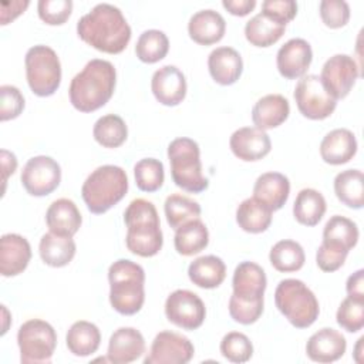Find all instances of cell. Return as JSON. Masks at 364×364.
Masks as SVG:
<instances>
[{
	"mask_svg": "<svg viewBox=\"0 0 364 364\" xmlns=\"http://www.w3.org/2000/svg\"><path fill=\"white\" fill-rule=\"evenodd\" d=\"M109 303L124 316L138 313L145 301V272L128 259H118L108 269Z\"/></svg>",
	"mask_w": 364,
	"mask_h": 364,
	"instance_id": "obj_5",
	"label": "cell"
},
{
	"mask_svg": "<svg viewBox=\"0 0 364 364\" xmlns=\"http://www.w3.org/2000/svg\"><path fill=\"white\" fill-rule=\"evenodd\" d=\"M274 303L287 321L297 328L310 327L320 313L317 297L299 279L282 280L274 290Z\"/></svg>",
	"mask_w": 364,
	"mask_h": 364,
	"instance_id": "obj_8",
	"label": "cell"
},
{
	"mask_svg": "<svg viewBox=\"0 0 364 364\" xmlns=\"http://www.w3.org/2000/svg\"><path fill=\"white\" fill-rule=\"evenodd\" d=\"M209 243V232L206 225L199 219H193L175 230L173 245L179 255L193 256L202 252Z\"/></svg>",
	"mask_w": 364,
	"mask_h": 364,
	"instance_id": "obj_35",
	"label": "cell"
},
{
	"mask_svg": "<svg viewBox=\"0 0 364 364\" xmlns=\"http://www.w3.org/2000/svg\"><path fill=\"white\" fill-rule=\"evenodd\" d=\"M38 252L41 260L51 267L67 266L75 256V242L73 237L48 232L41 236Z\"/></svg>",
	"mask_w": 364,
	"mask_h": 364,
	"instance_id": "obj_31",
	"label": "cell"
},
{
	"mask_svg": "<svg viewBox=\"0 0 364 364\" xmlns=\"http://www.w3.org/2000/svg\"><path fill=\"white\" fill-rule=\"evenodd\" d=\"M24 109V97L14 85L0 87V119L9 121L17 118Z\"/></svg>",
	"mask_w": 364,
	"mask_h": 364,
	"instance_id": "obj_46",
	"label": "cell"
},
{
	"mask_svg": "<svg viewBox=\"0 0 364 364\" xmlns=\"http://www.w3.org/2000/svg\"><path fill=\"white\" fill-rule=\"evenodd\" d=\"M284 30L286 24L260 11L246 23L245 37L255 47H270L282 38Z\"/></svg>",
	"mask_w": 364,
	"mask_h": 364,
	"instance_id": "obj_30",
	"label": "cell"
},
{
	"mask_svg": "<svg viewBox=\"0 0 364 364\" xmlns=\"http://www.w3.org/2000/svg\"><path fill=\"white\" fill-rule=\"evenodd\" d=\"M38 17L50 26L64 24L73 11L71 0H40L37 4Z\"/></svg>",
	"mask_w": 364,
	"mask_h": 364,
	"instance_id": "obj_44",
	"label": "cell"
},
{
	"mask_svg": "<svg viewBox=\"0 0 364 364\" xmlns=\"http://www.w3.org/2000/svg\"><path fill=\"white\" fill-rule=\"evenodd\" d=\"M357 154L355 135L347 128H337L326 134L320 144V155L326 164L343 165Z\"/></svg>",
	"mask_w": 364,
	"mask_h": 364,
	"instance_id": "obj_24",
	"label": "cell"
},
{
	"mask_svg": "<svg viewBox=\"0 0 364 364\" xmlns=\"http://www.w3.org/2000/svg\"><path fill=\"white\" fill-rule=\"evenodd\" d=\"M117 71L112 63L101 58L90 60L71 80L70 102L80 112H92L104 107L112 97Z\"/></svg>",
	"mask_w": 364,
	"mask_h": 364,
	"instance_id": "obj_2",
	"label": "cell"
},
{
	"mask_svg": "<svg viewBox=\"0 0 364 364\" xmlns=\"http://www.w3.org/2000/svg\"><path fill=\"white\" fill-rule=\"evenodd\" d=\"M135 183L142 192H155L164 185V164L155 158L139 159L134 165Z\"/></svg>",
	"mask_w": 364,
	"mask_h": 364,
	"instance_id": "obj_41",
	"label": "cell"
},
{
	"mask_svg": "<svg viewBox=\"0 0 364 364\" xmlns=\"http://www.w3.org/2000/svg\"><path fill=\"white\" fill-rule=\"evenodd\" d=\"M290 114L287 98L282 94H267L256 101L252 108V121L259 129H272L282 125Z\"/></svg>",
	"mask_w": 364,
	"mask_h": 364,
	"instance_id": "obj_27",
	"label": "cell"
},
{
	"mask_svg": "<svg viewBox=\"0 0 364 364\" xmlns=\"http://www.w3.org/2000/svg\"><path fill=\"white\" fill-rule=\"evenodd\" d=\"M81 222L82 218L77 205L67 198L54 200L46 212V223L50 232L60 236L73 237L78 232Z\"/></svg>",
	"mask_w": 364,
	"mask_h": 364,
	"instance_id": "obj_25",
	"label": "cell"
},
{
	"mask_svg": "<svg viewBox=\"0 0 364 364\" xmlns=\"http://www.w3.org/2000/svg\"><path fill=\"white\" fill-rule=\"evenodd\" d=\"M17 168V159L16 155L7 149H1V169H3V183L6 185V181L10 173H14Z\"/></svg>",
	"mask_w": 364,
	"mask_h": 364,
	"instance_id": "obj_52",
	"label": "cell"
},
{
	"mask_svg": "<svg viewBox=\"0 0 364 364\" xmlns=\"http://www.w3.org/2000/svg\"><path fill=\"white\" fill-rule=\"evenodd\" d=\"M188 276L189 280L200 289H215L223 283L226 266L225 262L215 255L200 256L189 264Z\"/></svg>",
	"mask_w": 364,
	"mask_h": 364,
	"instance_id": "obj_28",
	"label": "cell"
},
{
	"mask_svg": "<svg viewBox=\"0 0 364 364\" xmlns=\"http://www.w3.org/2000/svg\"><path fill=\"white\" fill-rule=\"evenodd\" d=\"M210 77L220 85L235 84L243 71L240 54L232 47H216L208 57Z\"/></svg>",
	"mask_w": 364,
	"mask_h": 364,
	"instance_id": "obj_23",
	"label": "cell"
},
{
	"mask_svg": "<svg viewBox=\"0 0 364 364\" xmlns=\"http://www.w3.org/2000/svg\"><path fill=\"white\" fill-rule=\"evenodd\" d=\"M65 344L71 354L77 357H88L94 354L101 344L100 328L91 321L78 320L68 328Z\"/></svg>",
	"mask_w": 364,
	"mask_h": 364,
	"instance_id": "obj_29",
	"label": "cell"
},
{
	"mask_svg": "<svg viewBox=\"0 0 364 364\" xmlns=\"http://www.w3.org/2000/svg\"><path fill=\"white\" fill-rule=\"evenodd\" d=\"M262 13L287 24L297 14V3L293 0H266L262 3Z\"/></svg>",
	"mask_w": 364,
	"mask_h": 364,
	"instance_id": "obj_48",
	"label": "cell"
},
{
	"mask_svg": "<svg viewBox=\"0 0 364 364\" xmlns=\"http://www.w3.org/2000/svg\"><path fill=\"white\" fill-rule=\"evenodd\" d=\"M363 343H364V337H360L354 348V360L357 363H363Z\"/></svg>",
	"mask_w": 364,
	"mask_h": 364,
	"instance_id": "obj_53",
	"label": "cell"
},
{
	"mask_svg": "<svg viewBox=\"0 0 364 364\" xmlns=\"http://www.w3.org/2000/svg\"><path fill=\"white\" fill-rule=\"evenodd\" d=\"M220 354L230 363H246L253 355V344L246 334L230 331L220 341Z\"/></svg>",
	"mask_w": 364,
	"mask_h": 364,
	"instance_id": "obj_42",
	"label": "cell"
},
{
	"mask_svg": "<svg viewBox=\"0 0 364 364\" xmlns=\"http://www.w3.org/2000/svg\"><path fill=\"white\" fill-rule=\"evenodd\" d=\"M334 193L348 208L361 209L364 205V176L360 169H346L334 178Z\"/></svg>",
	"mask_w": 364,
	"mask_h": 364,
	"instance_id": "obj_34",
	"label": "cell"
},
{
	"mask_svg": "<svg viewBox=\"0 0 364 364\" xmlns=\"http://www.w3.org/2000/svg\"><path fill=\"white\" fill-rule=\"evenodd\" d=\"M222 6L230 14L243 17V16L249 14L256 7V1L255 0H223Z\"/></svg>",
	"mask_w": 364,
	"mask_h": 364,
	"instance_id": "obj_51",
	"label": "cell"
},
{
	"mask_svg": "<svg viewBox=\"0 0 364 364\" xmlns=\"http://www.w3.org/2000/svg\"><path fill=\"white\" fill-rule=\"evenodd\" d=\"M77 34L98 51L119 54L131 40V27L118 7L100 3L78 20Z\"/></svg>",
	"mask_w": 364,
	"mask_h": 364,
	"instance_id": "obj_1",
	"label": "cell"
},
{
	"mask_svg": "<svg viewBox=\"0 0 364 364\" xmlns=\"http://www.w3.org/2000/svg\"><path fill=\"white\" fill-rule=\"evenodd\" d=\"M337 324L348 333H357L364 327V301L346 297L336 314Z\"/></svg>",
	"mask_w": 364,
	"mask_h": 364,
	"instance_id": "obj_43",
	"label": "cell"
},
{
	"mask_svg": "<svg viewBox=\"0 0 364 364\" xmlns=\"http://www.w3.org/2000/svg\"><path fill=\"white\" fill-rule=\"evenodd\" d=\"M169 50V40L166 34L161 30H146L144 31L135 44L136 57L146 64H154L161 61Z\"/></svg>",
	"mask_w": 364,
	"mask_h": 364,
	"instance_id": "obj_40",
	"label": "cell"
},
{
	"mask_svg": "<svg viewBox=\"0 0 364 364\" xmlns=\"http://www.w3.org/2000/svg\"><path fill=\"white\" fill-rule=\"evenodd\" d=\"M273 210L256 198H247L236 209V222L247 233H262L272 223Z\"/></svg>",
	"mask_w": 364,
	"mask_h": 364,
	"instance_id": "obj_32",
	"label": "cell"
},
{
	"mask_svg": "<svg viewBox=\"0 0 364 364\" xmlns=\"http://www.w3.org/2000/svg\"><path fill=\"white\" fill-rule=\"evenodd\" d=\"M347 255L348 250L321 242L316 253V263L323 272H336L344 264Z\"/></svg>",
	"mask_w": 364,
	"mask_h": 364,
	"instance_id": "obj_47",
	"label": "cell"
},
{
	"mask_svg": "<svg viewBox=\"0 0 364 364\" xmlns=\"http://www.w3.org/2000/svg\"><path fill=\"white\" fill-rule=\"evenodd\" d=\"M229 146L236 158L253 162L264 158L270 152L272 142L266 131L256 127H243L230 135Z\"/></svg>",
	"mask_w": 364,
	"mask_h": 364,
	"instance_id": "obj_18",
	"label": "cell"
},
{
	"mask_svg": "<svg viewBox=\"0 0 364 364\" xmlns=\"http://www.w3.org/2000/svg\"><path fill=\"white\" fill-rule=\"evenodd\" d=\"M358 75V65L351 55L334 54L324 63L320 80L326 90L336 100H340L350 94Z\"/></svg>",
	"mask_w": 364,
	"mask_h": 364,
	"instance_id": "obj_15",
	"label": "cell"
},
{
	"mask_svg": "<svg viewBox=\"0 0 364 364\" xmlns=\"http://www.w3.org/2000/svg\"><path fill=\"white\" fill-rule=\"evenodd\" d=\"M165 316L179 328L196 330L205 321L206 307L196 293L178 289L166 297Z\"/></svg>",
	"mask_w": 364,
	"mask_h": 364,
	"instance_id": "obj_12",
	"label": "cell"
},
{
	"mask_svg": "<svg viewBox=\"0 0 364 364\" xmlns=\"http://www.w3.org/2000/svg\"><path fill=\"white\" fill-rule=\"evenodd\" d=\"M20 179L30 195L46 196L60 185L61 168L51 156L37 155L26 162Z\"/></svg>",
	"mask_w": 364,
	"mask_h": 364,
	"instance_id": "obj_13",
	"label": "cell"
},
{
	"mask_svg": "<svg viewBox=\"0 0 364 364\" xmlns=\"http://www.w3.org/2000/svg\"><path fill=\"white\" fill-rule=\"evenodd\" d=\"M269 260L277 272H297L306 262V255L300 243L290 239L279 240L269 253Z\"/></svg>",
	"mask_w": 364,
	"mask_h": 364,
	"instance_id": "obj_36",
	"label": "cell"
},
{
	"mask_svg": "<svg viewBox=\"0 0 364 364\" xmlns=\"http://www.w3.org/2000/svg\"><path fill=\"white\" fill-rule=\"evenodd\" d=\"M31 259V247L26 237L6 233L0 239V273L11 277L23 273Z\"/></svg>",
	"mask_w": 364,
	"mask_h": 364,
	"instance_id": "obj_20",
	"label": "cell"
},
{
	"mask_svg": "<svg viewBox=\"0 0 364 364\" xmlns=\"http://www.w3.org/2000/svg\"><path fill=\"white\" fill-rule=\"evenodd\" d=\"M92 135L101 146L118 148L125 142L128 136V128L119 115L107 114L97 119L92 128Z\"/></svg>",
	"mask_w": 364,
	"mask_h": 364,
	"instance_id": "obj_38",
	"label": "cell"
},
{
	"mask_svg": "<svg viewBox=\"0 0 364 364\" xmlns=\"http://www.w3.org/2000/svg\"><path fill=\"white\" fill-rule=\"evenodd\" d=\"M151 90L158 102L166 107H175L186 97V78L178 67L171 64L164 65L154 73Z\"/></svg>",
	"mask_w": 364,
	"mask_h": 364,
	"instance_id": "obj_17",
	"label": "cell"
},
{
	"mask_svg": "<svg viewBox=\"0 0 364 364\" xmlns=\"http://www.w3.org/2000/svg\"><path fill=\"white\" fill-rule=\"evenodd\" d=\"M195 354L191 340L175 331H159L144 358V364H186Z\"/></svg>",
	"mask_w": 364,
	"mask_h": 364,
	"instance_id": "obj_14",
	"label": "cell"
},
{
	"mask_svg": "<svg viewBox=\"0 0 364 364\" xmlns=\"http://www.w3.org/2000/svg\"><path fill=\"white\" fill-rule=\"evenodd\" d=\"M346 290L348 297L364 301V270L360 269L354 272L346 283Z\"/></svg>",
	"mask_w": 364,
	"mask_h": 364,
	"instance_id": "obj_50",
	"label": "cell"
},
{
	"mask_svg": "<svg viewBox=\"0 0 364 364\" xmlns=\"http://www.w3.org/2000/svg\"><path fill=\"white\" fill-rule=\"evenodd\" d=\"M347 341L344 336L330 327H324L314 334L306 343V354L316 363H333L341 358L346 353Z\"/></svg>",
	"mask_w": 364,
	"mask_h": 364,
	"instance_id": "obj_21",
	"label": "cell"
},
{
	"mask_svg": "<svg viewBox=\"0 0 364 364\" xmlns=\"http://www.w3.org/2000/svg\"><path fill=\"white\" fill-rule=\"evenodd\" d=\"M145 353V340L134 327H119L108 341L107 360L114 364H128Z\"/></svg>",
	"mask_w": 364,
	"mask_h": 364,
	"instance_id": "obj_19",
	"label": "cell"
},
{
	"mask_svg": "<svg viewBox=\"0 0 364 364\" xmlns=\"http://www.w3.org/2000/svg\"><path fill=\"white\" fill-rule=\"evenodd\" d=\"M326 209L327 203L324 196L313 188H304L296 196L293 216L300 225L316 226L323 219Z\"/></svg>",
	"mask_w": 364,
	"mask_h": 364,
	"instance_id": "obj_33",
	"label": "cell"
},
{
	"mask_svg": "<svg viewBox=\"0 0 364 364\" xmlns=\"http://www.w3.org/2000/svg\"><path fill=\"white\" fill-rule=\"evenodd\" d=\"M166 222L172 229H178L182 225L200 218V205L182 195V193H172L166 198L164 205Z\"/></svg>",
	"mask_w": 364,
	"mask_h": 364,
	"instance_id": "obj_39",
	"label": "cell"
},
{
	"mask_svg": "<svg viewBox=\"0 0 364 364\" xmlns=\"http://www.w3.org/2000/svg\"><path fill=\"white\" fill-rule=\"evenodd\" d=\"M28 1H3L1 7H0V21L1 24H7L11 20H14L17 16H20L27 7H28Z\"/></svg>",
	"mask_w": 364,
	"mask_h": 364,
	"instance_id": "obj_49",
	"label": "cell"
},
{
	"mask_svg": "<svg viewBox=\"0 0 364 364\" xmlns=\"http://www.w3.org/2000/svg\"><path fill=\"white\" fill-rule=\"evenodd\" d=\"M358 228L351 219L334 215L331 216L323 229V242L351 250L358 242Z\"/></svg>",
	"mask_w": 364,
	"mask_h": 364,
	"instance_id": "obj_37",
	"label": "cell"
},
{
	"mask_svg": "<svg viewBox=\"0 0 364 364\" xmlns=\"http://www.w3.org/2000/svg\"><path fill=\"white\" fill-rule=\"evenodd\" d=\"M294 100L300 114L314 121L326 119L337 107V100L326 90L316 74H307L299 80L294 88Z\"/></svg>",
	"mask_w": 364,
	"mask_h": 364,
	"instance_id": "obj_11",
	"label": "cell"
},
{
	"mask_svg": "<svg viewBox=\"0 0 364 364\" xmlns=\"http://www.w3.org/2000/svg\"><path fill=\"white\" fill-rule=\"evenodd\" d=\"M127 172L117 165H102L87 176L81 196L91 213L101 215L117 205L127 195Z\"/></svg>",
	"mask_w": 364,
	"mask_h": 364,
	"instance_id": "obj_6",
	"label": "cell"
},
{
	"mask_svg": "<svg viewBox=\"0 0 364 364\" xmlns=\"http://www.w3.org/2000/svg\"><path fill=\"white\" fill-rule=\"evenodd\" d=\"M313 60L310 44L304 38H290L277 51L276 64L282 77L296 80L306 75Z\"/></svg>",
	"mask_w": 364,
	"mask_h": 364,
	"instance_id": "obj_16",
	"label": "cell"
},
{
	"mask_svg": "<svg viewBox=\"0 0 364 364\" xmlns=\"http://www.w3.org/2000/svg\"><path fill=\"white\" fill-rule=\"evenodd\" d=\"M290 193L289 178L280 172L262 173L253 186V198L264 203L273 212L283 208Z\"/></svg>",
	"mask_w": 364,
	"mask_h": 364,
	"instance_id": "obj_26",
	"label": "cell"
},
{
	"mask_svg": "<svg viewBox=\"0 0 364 364\" xmlns=\"http://www.w3.org/2000/svg\"><path fill=\"white\" fill-rule=\"evenodd\" d=\"M226 31V21L220 13L205 9L196 11L188 23V33L189 37L200 44V46H210L220 41Z\"/></svg>",
	"mask_w": 364,
	"mask_h": 364,
	"instance_id": "obj_22",
	"label": "cell"
},
{
	"mask_svg": "<svg viewBox=\"0 0 364 364\" xmlns=\"http://www.w3.org/2000/svg\"><path fill=\"white\" fill-rule=\"evenodd\" d=\"M267 286L264 270L255 262L236 266L232 279L233 293L229 299V314L239 324H253L263 313V294Z\"/></svg>",
	"mask_w": 364,
	"mask_h": 364,
	"instance_id": "obj_3",
	"label": "cell"
},
{
	"mask_svg": "<svg viewBox=\"0 0 364 364\" xmlns=\"http://www.w3.org/2000/svg\"><path fill=\"white\" fill-rule=\"evenodd\" d=\"M30 90L38 97L53 95L61 82V63L57 53L44 44L33 46L24 57Z\"/></svg>",
	"mask_w": 364,
	"mask_h": 364,
	"instance_id": "obj_9",
	"label": "cell"
},
{
	"mask_svg": "<svg viewBox=\"0 0 364 364\" xmlns=\"http://www.w3.org/2000/svg\"><path fill=\"white\" fill-rule=\"evenodd\" d=\"M320 17L330 28L344 27L350 20V7L344 0L320 1Z\"/></svg>",
	"mask_w": 364,
	"mask_h": 364,
	"instance_id": "obj_45",
	"label": "cell"
},
{
	"mask_svg": "<svg viewBox=\"0 0 364 364\" xmlns=\"http://www.w3.org/2000/svg\"><path fill=\"white\" fill-rule=\"evenodd\" d=\"M127 225L125 243L131 253L152 257L162 249L164 237L155 205L144 198L129 202L124 212Z\"/></svg>",
	"mask_w": 364,
	"mask_h": 364,
	"instance_id": "obj_4",
	"label": "cell"
},
{
	"mask_svg": "<svg viewBox=\"0 0 364 364\" xmlns=\"http://www.w3.org/2000/svg\"><path fill=\"white\" fill-rule=\"evenodd\" d=\"M168 159L175 185L189 193H200L209 186L202 173L200 151L196 141L182 136L168 145Z\"/></svg>",
	"mask_w": 364,
	"mask_h": 364,
	"instance_id": "obj_7",
	"label": "cell"
},
{
	"mask_svg": "<svg viewBox=\"0 0 364 364\" xmlns=\"http://www.w3.org/2000/svg\"><path fill=\"white\" fill-rule=\"evenodd\" d=\"M17 344L23 364L50 363L57 346V334L50 323L41 318H31L20 326Z\"/></svg>",
	"mask_w": 364,
	"mask_h": 364,
	"instance_id": "obj_10",
	"label": "cell"
}]
</instances>
